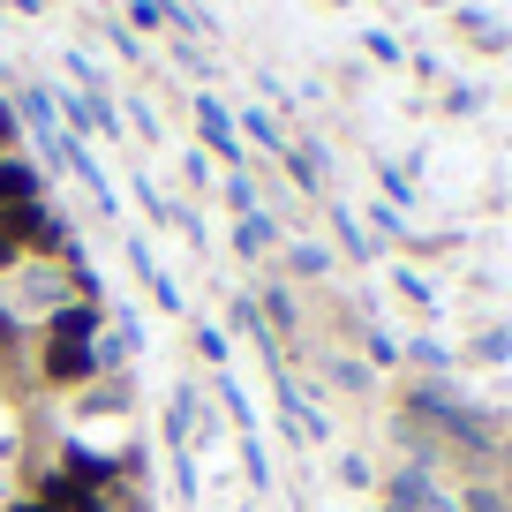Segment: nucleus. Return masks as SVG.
<instances>
[{
    "label": "nucleus",
    "mask_w": 512,
    "mask_h": 512,
    "mask_svg": "<svg viewBox=\"0 0 512 512\" xmlns=\"http://www.w3.org/2000/svg\"><path fill=\"white\" fill-rule=\"evenodd\" d=\"M16 512H53V505H16Z\"/></svg>",
    "instance_id": "11"
},
{
    "label": "nucleus",
    "mask_w": 512,
    "mask_h": 512,
    "mask_svg": "<svg viewBox=\"0 0 512 512\" xmlns=\"http://www.w3.org/2000/svg\"><path fill=\"white\" fill-rule=\"evenodd\" d=\"M234 249H241V256H264V249H272V219H264V211H249V219L234 226Z\"/></svg>",
    "instance_id": "6"
},
{
    "label": "nucleus",
    "mask_w": 512,
    "mask_h": 512,
    "mask_svg": "<svg viewBox=\"0 0 512 512\" xmlns=\"http://www.w3.org/2000/svg\"><path fill=\"white\" fill-rule=\"evenodd\" d=\"M505 490H512V467H505Z\"/></svg>",
    "instance_id": "12"
},
{
    "label": "nucleus",
    "mask_w": 512,
    "mask_h": 512,
    "mask_svg": "<svg viewBox=\"0 0 512 512\" xmlns=\"http://www.w3.org/2000/svg\"><path fill=\"white\" fill-rule=\"evenodd\" d=\"M8 136H16V106H0V151H8Z\"/></svg>",
    "instance_id": "10"
},
{
    "label": "nucleus",
    "mask_w": 512,
    "mask_h": 512,
    "mask_svg": "<svg viewBox=\"0 0 512 512\" xmlns=\"http://www.w3.org/2000/svg\"><path fill=\"white\" fill-rule=\"evenodd\" d=\"M98 369V354L83 347V339H53L46 347V384H83Z\"/></svg>",
    "instance_id": "2"
},
{
    "label": "nucleus",
    "mask_w": 512,
    "mask_h": 512,
    "mask_svg": "<svg viewBox=\"0 0 512 512\" xmlns=\"http://www.w3.org/2000/svg\"><path fill=\"white\" fill-rule=\"evenodd\" d=\"M467 512H505V505H497L490 490H475V497H467Z\"/></svg>",
    "instance_id": "9"
},
{
    "label": "nucleus",
    "mask_w": 512,
    "mask_h": 512,
    "mask_svg": "<svg viewBox=\"0 0 512 512\" xmlns=\"http://www.w3.org/2000/svg\"><path fill=\"white\" fill-rule=\"evenodd\" d=\"M91 332H98V309H91V302H76V309L61 302V317H53V339H91Z\"/></svg>",
    "instance_id": "5"
},
{
    "label": "nucleus",
    "mask_w": 512,
    "mask_h": 512,
    "mask_svg": "<svg viewBox=\"0 0 512 512\" xmlns=\"http://www.w3.org/2000/svg\"><path fill=\"white\" fill-rule=\"evenodd\" d=\"M226 204L249 219V211H256V181H249V174H234V181H226Z\"/></svg>",
    "instance_id": "7"
},
{
    "label": "nucleus",
    "mask_w": 512,
    "mask_h": 512,
    "mask_svg": "<svg viewBox=\"0 0 512 512\" xmlns=\"http://www.w3.org/2000/svg\"><path fill=\"white\" fill-rule=\"evenodd\" d=\"M31 241H46L53 256L76 249V241L61 249V226H53L46 204H16V211H0V272H8V264H23V256H31Z\"/></svg>",
    "instance_id": "1"
},
{
    "label": "nucleus",
    "mask_w": 512,
    "mask_h": 512,
    "mask_svg": "<svg viewBox=\"0 0 512 512\" xmlns=\"http://www.w3.org/2000/svg\"><path fill=\"white\" fill-rule=\"evenodd\" d=\"M38 166L31 159H0V211H16V204H38Z\"/></svg>",
    "instance_id": "3"
},
{
    "label": "nucleus",
    "mask_w": 512,
    "mask_h": 512,
    "mask_svg": "<svg viewBox=\"0 0 512 512\" xmlns=\"http://www.w3.org/2000/svg\"><path fill=\"white\" fill-rule=\"evenodd\" d=\"M256 309H272V324H294V294L287 287H264V302Z\"/></svg>",
    "instance_id": "8"
},
{
    "label": "nucleus",
    "mask_w": 512,
    "mask_h": 512,
    "mask_svg": "<svg viewBox=\"0 0 512 512\" xmlns=\"http://www.w3.org/2000/svg\"><path fill=\"white\" fill-rule=\"evenodd\" d=\"M196 121H204V144L219 151V159H241V144H234V121H226V106H219V98H196Z\"/></svg>",
    "instance_id": "4"
}]
</instances>
